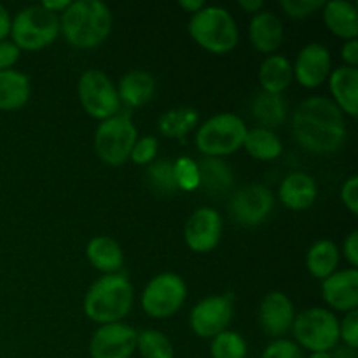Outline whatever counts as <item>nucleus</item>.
I'll list each match as a JSON object with an SVG mask.
<instances>
[{
    "label": "nucleus",
    "instance_id": "37998d69",
    "mask_svg": "<svg viewBox=\"0 0 358 358\" xmlns=\"http://www.w3.org/2000/svg\"><path fill=\"white\" fill-rule=\"evenodd\" d=\"M10 23H13V17L9 10L0 3V41H6L10 35Z\"/></svg>",
    "mask_w": 358,
    "mask_h": 358
},
{
    "label": "nucleus",
    "instance_id": "f8f14e48",
    "mask_svg": "<svg viewBox=\"0 0 358 358\" xmlns=\"http://www.w3.org/2000/svg\"><path fill=\"white\" fill-rule=\"evenodd\" d=\"M233 318V301L229 296H210L199 301L189 315V324L198 338L213 339L227 331Z\"/></svg>",
    "mask_w": 358,
    "mask_h": 358
},
{
    "label": "nucleus",
    "instance_id": "a878e982",
    "mask_svg": "<svg viewBox=\"0 0 358 358\" xmlns=\"http://www.w3.org/2000/svg\"><path fill=\"white\" fill-rule=\"evenodd\" d=\"M199 187L210 194H224L233 187L234 175L222 157H203L198 163Z\"/></svg>",
    "mask_w": 358,
    "mask_h": 358
},
{
    "label": "nucleus",
    "instance_id": "412c9836",
    "mask_svg": "<svg viewBox=\"0 0 358 358\" xmlns=\"http://www.w3.org/2000/svg\"><path fill=\"white\" fill-rule=\"evenodd\" d=\"M324 23L331 34L343 41H352L358 35L357 7L348 0H331L324 3Z\"/></svg>",
    "mask_w": 358,
    "mask_h": 358
},
{
    "label": "nucleus",
    "instance_id": "39448f33",
    "mask_svg": "<svg viewBox=\"0 0 358 358\" xmlns=\"http://www.w3.org/2000/svg\"><path fill=\"white\" fill-rule=\"evenodd\" d=\"M59 35V16L38 6L21 9L10 23V42L20 51H38L48 48Z\"/></svg>",
    "mask_w": 358,
    "mask_h": 358
},
{
    "label": "nucleus",
    "instance_id": "dca6fc26",
    "mask_svg": "<svg viewBox=\"0 0 358 358\" xmlns=\"http://www.w3.org/2000/svg\"><path fill=\"white\" fill-rule=\"evenodd\" d=\"M296 310L289 296L280 290L266 294L259 308V325L269 338L280 339L292 329Z\"/></svg>",
    "mask_w": 358,
    "mask_h": 358
},
{
    "label": "nucleus",
    "instance_id": "473e14b6",
    "mask_svg": "<svg viewBox=\"0 0 358 358\" xmlns=\"http://www.w3.org/2000/svg\"><path fill=\"white\" fill-rule=\"evenodd\" d=\"M147 177H149L150 185L154 189H157L159 192L171 194V192L178 191L173 175V163L171 161L159 159L156 163H150L149 170H147Z\"/></svg>",
    "mask_w": 358,
    "mask_h": 358
},
{
    "label": "nucleus",
    "instance_id": "5701e85b",
    "mask_svg": "<svg viewBox=\"0 0 358 358\" xmlns=\"http://www.w3.org/2000/svg\"><path fill=\"white\" fill-rule=\"evenodd\" d=\"M86 255L87 261L103 275H115L122 268V262H124L121 245L114 238L108 236L93 238L87 243Z\"/></svg>",
    "mask_w": 358,
    "mask_h": 358
},
{
    "label": "nucleus",
    "instance_id": "e433bc0d",
    "mask_svg": "<svg viewBox=\"0 0 358 358\" xmlns=\"http://www.w3.org/2000/svg\"><path fill=\"white\" fill-rule=\"evenodd\" d=\"M261 358H304L303 352H301L299 346L294 341L289 339H275L273 343H269L266 346V350L262 352Z\"/></svg>",
    "mask_w": 358,
    "mask_h": 358
},
{
    "label": "nucleus",
    "instance_id": "f257e3e1",
    "mask_svg": "<svg viewBox=\"0 0 358 358\" xmlns=\"http://www.w3.org/2000/svg\"><path fill=\"white\" fill-rule=\"evenodd\" d=\"M292 133L297 143L313 154H334L346 142L345 114L325 96H310L292 115Z\"/></svg>",
    "mask_w": 358,
    "mask_h": 358
},
{
    "label": "nucleus",
    "instance_id": "aec40b11",
    "mask_svg": "<svg viewBox=\"0 0 358 358\" xmlns=\"http://www.w3.org/2000/svg\"><path fill=\"white\" fill-rule=\"evenodd\" d=\"M248 37L259 52H275L283 42V24L271 10H259L248 24Z\"/></svg>",
    "mask_w": 358,
    "mask_h": 358
},
{
    "label": "nucleus",
    "instance_id": "b1692460",
    "mask_svg": "<svg viewBox=\"0 0 358 358\" xmlns=\"http://www.w3.org/2000/svg\"><path fill=\"white\" fill-rule=\"evenodd\" d=\"M30 94L31 86L28 76L13 69L0 72V110L10 112L24 107Z\"/></svg>",
    "mask_w": 358,
    "mask_h": 358
},
{
    "label": "nucleus",
    "instance_id": "9d476101",
    "mask_svg": "<svg viewBox=\"0 0 358 358\" xmlns=\"http://www.w3.org/2000/svg\"><path fill=\"white\" fill-rule=\"evenodd\" d=\"M187 297V285L175 273L154 276L142 292L143 311L152 318H168L177 313Z\"/></svg>",
    "mask_w": 358,
    "mask_h": 358
},
{
    "label": "nucleus",
    "instance_id": "4c0bfd02",
    "mask_svg": "<svg viewBox=\"0 0 358 358\" xmlns=\"http://www.w3.org/2000/svg\"><path fill=\"white\" fill-rule=\"evenodd\" d=\"M339 339H343L346 348H358V311H350L339 322Z\"/></svg>",
    "mask_w": 358,
    "mask_h": 358
},
{
    "label": "nucleus",
    "instance_id": "4be33fe9",
    "mask_svg": "<svg viewBox=\"0 0 358 358\" xmlns=\"http://www.w3.org/2000/svg\"><path fill=\"white\" fill-rule=\"evenodd\" d=\"M119 100L128 107H143L152 100L156 93V80L145 70H129L119 79L117 86Z\"/></svg>",
    "mask_w": 358,
    "mask_h": 358
},
{
    "label": "nucleus",
    "instance_id": "c9c22d12",
    "mask_svg": "<svg viewBox=\"0 0 358 358\" xmlns=\"http://www.w3.org/2000/svg\"><path fill=\"white\" fill-rule=\"evenodd\" d=\"M324 0H282V9L287 16L294 20H303V17L311 16L315 10L324 7Z\"/></svg>",
    "mask_w": 358,
    "mask_h": 358
},
{
    "label": "nucleus",
    "instance_id": "393cba45",
    "mask_svg": "<svg viewBox=\"0 0 358 358\" xmlns=\"http://www.w3.org/2000/svg\"><path fill=\"white\" fill-rule=\"evenodd\" d=\"M294 79L292 63L283 55L268 56L259 69V83L264 93L282 94Z\"/></svg>",
    "mask_w": 358,
    "mask_h": 358
},
{
    "label": "nucleus",
    "instance_id": "9b49d317",
    "mask_svg": "<svg viewBox=\"0 0 358 358\" xmlns=\"http://www.w3.org/2000/svg\"><path fill=\"white\" fill-rule=\"evenodd\" d=\"M275 208V196L266 185L247 184L238 189L229 203L231 215L245 227H255L266 222Z\"/></svg>",
    "mask_w": 358,
    "mask_h": 358
},
{
    "label": "nucleus",
    "instance_id": "c03bdc74",
    "mask_svg": "<svg viewBox=\"0 0 358 358\" xmlns=\"http://www.w3.org/2000/svg\"><path fill=\"white\" fill-rule=\"evenodd\" d=\"M41 6L44 7V9H48L49 13L62 14L63 10L70 6V0H44Z\"/></svg>",
    "mask_w": 358,
    "mask_h": 358
},
{
    "label": "nucleus",
    "instance_id": "ddd939ff",
    "mask_svg": "<svg viewBox=\"0 0 358 358\" xmlns=\"http://www.w3.org/2000/svg\"><path fill=\"white\" fill-rule=\"evenodd\" d=\"M138 332L129 325L115 322L105 324L94 331L90 341L91 358H131L136 352Z\"/></svg>",
    "mask_w": 358,
    "mask_h": 358
},
{
    "label": "nucleus",
    "instance_id": "7ed1b4c3",
    "mask_svg": "<svg viewBox=\"0 0 358 358\" xmlns=\"http://www.w3.org/2000/svg\"><path fill=\"white\" fill-rule=\"evenodd\" d=\"M133 285L124 275H103L87 289L84 313L98 325L121 322L133 308Z\"/></svg>",
    "mask_w": 358,
    "mask_h": 358
},
{
    "label": "nucleus",
    "instance_id": "6e6552de",
    "mask_svg": "<svg viewBox=\"0 0 358 358\" xmlns=\"http://www.w3.org/2000/svg\"><path fill=\"white\" fill-rule=\"evenodd\" d=\"M138 131L129 114H117L105 119L94 131V150L108 166H121L129 159Z\"/></svg>",
    "mask_w": 358,
    "mask_h": 358
},
{
    "label": "nucleus",
    "instance_id": "ea45409f",
    "mask_svg": "<svg viewBox=\"0 0 358 358\" xmlns=\"http://www.w3.org/2000/svg\"><path fill=\"white\" fill-rule=\"evenodd\" d=\"M21 51L17 49L16 44L6 38V41H0V72L3 70H10L16 62L20 59Z\"/></svg>",
    "mask_w": 358,
    "mask_h": 358
},
{
    "label": "nucleus",
    "instance_id": "09e8293b",
    "mask_svg": "<svg viewBox=\"0 0 358 358\" xmlns=\"http://www.w3.org/2000/svg\"><path fill=\"white\" fill-rule=\"evenodd\" d=\"M310 358H334V357H332L331 352H325V353H311Z\"/></svg>",
    "mask_w": 358,
    "mask_h": 358
},
{
    "label": "nucleus",
    "instance_id": "f03ea898",
    "mask_svg": "<svg viewBox=\"0 0 358 358\" xmlns=\"http://www.w3.org/2000/svg\"><path fill=\"white\" fill-rule=\"evenodd\" d=\"M112 31V13L100 0H76L59 14V34L77 49H93Z\"/></svg>",
    "mask_w": 358,
    "mask_h": 358
},
{
    "label": "nucleus",
    "instance_id": "1a4fd4ad",
    "mask_svg": "<svg viewBox=\"0 0 358 358\" xmlns=\"http://www.w3.org/2000/svg\"><path fill=\"white\" fill-rule=\"evenodd\" d=\"M77 93L86 114L98 121L114 117L121 108L117 87L101 70H86L77 84Z\"/></svg>",
    "mask_w": 358,
    "mask_h": 358
},
{
    "label": "nucleus",
    "instance_id": "a18cd8bd",
    "mask_svg": "<svg viewBox=\"0 0 358 358\" xmlns=\"http://www.w3.org/2000/svg\"><path fill=\"white\" fill-rule=\"evenodd\" d=\"M178 6H180L185 13L196 14L198 10H201L203 7H205V2H203V0H180Z\"/></svg>",
    "mask_w": 358,
    "mask_h": 358
},
{
    "label": "nucleus",
    "instance_id": "49530a36",
    "mask_svg": "<svg viewBox=\"0 0 358 358\" xmlns=\"http://www.w3.org/2000/svg\"><path fill=\"white\" fill-rule=\"evenodd\" d=\"M262 6H264V2L262 0H241L240 2V7L243 10H247V13H259V10L262 9Z\"/></svg>",
    "mask_w": 358,
    "mask_h": 358
},
{
    "label": "nucleus",
    "instance_id": "f704fd0d",
    "mask_svg": "<svg viewBox=\"0 0 358 358\" xmlns=\"http://www.w3.org/2000/svg\"><path fill=\"white\" fill-rule=\"evenodd\" d=\"M157 150H159V142H157L156 136H142V138L136 140L135 145H133L129 159H131L133 163L140 164V166L150 164L156 159Z\"/></svg>",
    "mask_w": 358,
    "mask_h": 358
},
{
    "label": "nucleus",
    "instance_id": "a211bd4d",
    "mask_svg": "<svg viewBox=\"0 0 358 358\" xmlns=\"http://www.w3.org/2000/svg\"><path fill=\"white\" fill-rule=\"evenodd\" d=\"M278 196L280 201L289 210L303 212V210L313 206V203L317 201V182L311 175L304 173V171H294L283 178L278 189Z\"/></svg>",
    "mask_w": 358,
    "mask_h": 358
},
{
    "label": "nucleus",
    "instance_id": "7c9ffc66",
    "mask_svg": "<svg viewBox=\"0 0 358 358\" xmlns=\"http://www.w3.org/2000/svg\"><path fill=\"white\" fill-rule=\"evenodd\" d=\"M136 352L142 358H175V348L166 334L156 329H145L136 336Z\"/></svg>",
    "mask_w": 358,
    "mask_h": 358
},
{
    "label": "nucleus",
    "instance_id": "72a5a7b5",
    "mask_svg": "<svg viewBox=\"0 0 358 358\" xmlns=\"http://www.w3.org/2000/svg\"><path fill=\"white\" fill-rule=\"evenodd\" d=\"M173 175L180 191H196L199 187V168L191 157H178L173 163Z\"/></svg>",
    "mask_w": 358,
    "mask_h": 358
},
{
    "label": "nucleus",
    "instance_id": "79ce46f5",
    "mask_svg": "<svg viewBox=\"0 0 358 358\" xmlns=\"http://www.w3.org/2000/svg\"><path fill=\"white\" fill-rule=\"evenodd\" d=\"M341 58L345 62L346 66H355L358 65V41L352 38V41H346L341 48Z\"/></svg>",
    "mask_w": 358,
    "mask_h": 358
},
{
    "label": "nucleus",
    "instance_id": "a19ab883",
    "mask_svg": "<svg viewBox=\"0 0 358 358\" xmlns=\"http://www.w3.org/2000/svg\"><path fill=\"white\" fill-rule=\"evenodd\" d=\"M343 252H345V259L353 269L358 266V231H352L346 236L345 243H343Z\"/></svg>",
    "mask_w": 358,
    "mask_h": 358
},
{
    "label": "nucleus",
    "instance_id": "2f4dec72",
    "mask_svg": "<svg viewBox=\"0 0 358 358\" xmlns=\"http://www.w3.org/2000/svg\"><path fill=\"white\" fill-rule=\"evenodd\" d=\"M247 341L240 332L224 331L212 339V358H247Z\"/></svg>",
    "mask_w": 358,
    "mask_h": 358
},
{
    "label": "nucleus",
    "instance_id": "4468645a",
    "mask_svg": "<svg viewBox=\"0 0 358 358\" xmlns=\"http://www.w3.org/2000/svg\"><path fill=\"white\" fill-rule=\"evenodd\" d=\"M222 236V217L215 208L194 210L185 222L184 238L187 247L196 254L212 252Z\"/></svg>",
    "mask_w": 358,
    "mask_h": 358
},
{
    "label": "nucleus",
    "instance_id": "423d86ee",
    "mask_svg": "<svg viewBox=\"0 0 358 358\" xmlns=\"http://www.w3.org/2000/svg\"><path fill=\"white\" fill-rule=\"evenodd\" d=\"M243 119L231 112H222L206 119L196 131V147L205 157H224L243 147L247 136Z\"/></svg>",
    "mask_w": 358,
    "mask_h": 358
},
{
    "label": "nucleus",
    "instance_id": "bb28decb",
    "mask_svg": "<svg viewBox=\"0 0 358 358\" xmlns=\"http://www.w3.org/2000/svg\"><path fill=\"white\" fill-rule=\"evenodd\" d=\"M339 264V248L331 240H318L310 247L306 254L308 271L313 278L325 280L336 273Z\"/></svg>",
    "mask_w": 358,
    "mask_h": 358
},
{
    "label": "nucleus",
    "instance_id": "f3484780",
    "mask_svg": "<svg viewBox=\"0 0 358 358\" xmlns=\"http://www.w3.org/2000/svg\"><path fill=\"white\" fill-rule=\"evenodd\" d=\"M322 296L324 301L336 311L350 313L358 308V271L350 268L336 271L322 280Z\"/></svg>",
    "mask_w": 358,
    "mask_h": 358
},
{
    "label": "nucleus",
    "instance_id": "de8ad7c7",
    "mask_svg": "<svg viewBox=\"0 0 358 358\" xmlns=\"http://www.w3.org/2000/svg\"><path fill=\"white\" fill-rule=\"evenodd\" d=\"M334 358H355V350L350 348H341L336 355H332Z\"/></svg>",
    "mask_w": 358,
    "mask_h": 358
},
{
    "label": "nucleus",
    "instance_id": "6ab92c4d",
    "mask_svg": "<svg viewBox=\"0 0 358 358\" xmlns=\"http://www.w3.org/2000/svg\"><path fill=\"white\" fill-rule=\"evenodd\" d=\"M332 101L339 110L350 117H357L358 110V69L355 66H338L329 76Z\"/></svg>",
    "mask_w": 358,
    "mask_h": 358
},
{
    "label": "nucleus",
    "instance_id": "cd10ccee",
    "mask_svg": "<svg viewBox=\"0 0 358 358\" xmlns=\"http://www.w3.org/2000/svg\"><path fill=\"white\" fill-rule=\"evenodd\" d=\"M243 147L254 159L259 161H273L283 152V143L280 136L268 128L248 129Z\"/></svg>",
    "mask_w": 358,
    "mask_h": 358
},
{
    "label": "nucleus",
    "instance_id": "2eb2a0df",
    "mask_svg": "<svg viewBox=\"0 0 358 358\" xmlns=\"http://www.w3.org/2000/svg\"><path fill=\"white\" fill-rule=\"evenodd\" d=\"M292 72L297 83L308 90L322 86L332 72L331 52L318 42L306 44L297 55Z\"/></svg>",
    "mask_w": 358,
    "mask_h": 358
},
{
    "label": "nucleus",
    "instance_id": "c756f323",
    "mask_svg": "<svg viewBox=\"0 0 358 358\" xmlns=\"http://www.w3.org/2000/svg\"><path fill=\"white\" fill-rule=\"evenodd\" d=\"M199 122V114L196 108L178 107L164 112L159 117V131L166 138L184 140L191 129H194Z\"/></svg>",
    "mask_w": 358,
    "mask_h": 358
},
{
    "label": "nucleus",
    "instance_id": "0eeeda50",
    "mask_svg": "<svg viewBox=\"0 0 358 358\" xmlns=\"http://www.w3.org/2000/svg\"><path fill=\"white\" fill-rule=\"evenodd\" d=\"M294 338L311 353L331 352L339 343V320L327 308H308L294 318Z\"/></svg>",
    "mask_w": 358,
    "mask_h": 358
},
{
    "label": "nucleus",
    "instance_id": "20e7f679",
    "mask_svg": "<svg viewBox=\"0 0 358 358\" xmlns=\"http://www.w3.org/2000/svg\"><path fill=\"white\" fill-rule=\"evenodd\" d=\"M189 34L199 48L213 55L233 51L240 41V30L233 14L220 6H205L192 14Z\"/></svg>",
    "mask_w": 358,
    "mask_h": 358
},
{
    "label": "nucleus",
    "instance_id": "c85d7f7f",
    "mask_svg": "<svg viewBox=\"0 0 358 358\" xmlns=\"http://www.w3.org/2000/svg\"><path fill=\"white\" fill-rule=\"evenodd\" d=\"M287 101L282 94L259 93L252 103V114L255 121L261 122V128H276L282 126L287 119Z\"/></svg>",
    "mask_w": 358,
    "mask_h": 358
},
{
    "label": "nucleus",
    "instance_id": "58836bf2",
    "mask_svg": "<svg viewBox=\"0 0 358 358\" xmlns=\"http://www.w3.org/2000/svg\"><path fill=\"white\" fill-rule=\"evenodd\" d=\"M341 199L345 203L346 208L350 210V213L357 215L358 213V177L352 175L350 178H346L345 184L341 187Z\"/></svg>",
    "mask_w": 358,
    "mask_h": 358
}]
</instances>
